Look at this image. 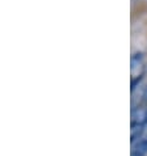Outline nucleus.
<instances>
[{
    "label": "nucleus",
    "mask_w": 147,
    "mask_h": 156,
    "mask_svg": "<svg viewBox=\"0 0 147 156\" xmlns=\"http://www.w3.org/2000/svg\"><path fill=\"white\" fill-rule=\"evenodd\" d=\"M130 156H147V135H143L133 143Z\"/></svg>",
    "instance_id": "obj_1"
},
{
    "label": "nucleus",
    "mask_w": 147,
    "mask_h": 156,
    "mask_svg": "<svg viewBox=\"0 0 147 156\" xmlns=\"http://www.w3.org/2000/svg\"><path fill=\"white\" fill-rule=\"evenodd\" d=\"M143 100L147 102V87H146V89H145V92H143Z\"/></svg>",
    "instance_id": "obj_2"
}]
</instances>
